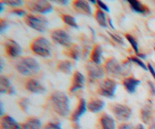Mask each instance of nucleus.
Segmentation results:
<instances>
[{
    "label": "nucleus",
    "instance_id": "obj_35",
    "mask_svg": "<svg viewBox=\"0 0 155 129\" xmlns=\"http://www.w3.org/2000/svg\"><path fill=\"white\" fill-rule=\"evenodd\" d=\"M97 3L99 5L100 9H102V11H105L106 13H109V12H110L109 6H108L105 2H103L102 1H101V0H99V1H97Z\"/></svg>",
    "mask_w": 155,
    "mask_h": 129
},
{
    "label": "nucleus",
    "instance_id": "obj_7",
    "mask_svg": "<svg viewBox=\"0 0 155 129\" xmlns=\"http://www.w3.org/2000/svg\"><path fill=\"white\" fill-rule=\"evenodd\" d=\"M51 39L53 41L61 46L65 47H71L72 43V39L71 36L64 30H54L51 33Z\"/></svg>",
    "mask_w": 155,
    "mask_h": 129
},
{
    "label": "nucleus",
    "instance_id": "obj_26",
    "mask_svg": "<svg viewBox=\"0 0 155 129\" xmlns=\"http://www.w3.org/2000/svg\"><path fill=\"white\" fill-rule=\"evenodd\" d=\"M10 80L5 76L0 77V93L4 94L9 91L10 88Z\"/></svg>",
    "mask_w": 155,
    "mask_h": 129
},
{
    "label": "nucleus",
    "instance_id": "obj_32",
    "mask_svg": "<svg viewBox=\"0 0 155 129\" xmlns=\"http://www.w3.org/2000/svg\"><path fill=\"white\" fill-rule=\"evenodd\" d=\"M108 33H109V35L110 36V37L112 38V39H113V40H114L115 42H117L118 44L124 45V39H123V38H122L120 36L117 35V34L113 33H110V32H108Z\"/></svg>",
    "mask_w": 155,
    "mask_h": 129
},
{
    "label": "nucleus",
    "instance_id": "obj_38",
    "mask_svg": "<svg viewBox=\"0 0 155 129\" xmlns=\"http://www.w3.org/2000/svg\"><path fill=\"white\" fill-rule=\"evenodd\" d=\"M118 129H135L133 124H127V123H124V124H120Z\"/></svg>",
    "mask_w": 155,
    "mask_h": 129
},
{
    "label": "nucleus",
    "instance_id": "obj_33",
    "mask_svg": "<svg viewBox=\"0 0 155 129\" xmlns=\"http://www.w3.org/2000/svg\"><path fill=\"white\" fill-rule=\"evenodd\" d=\"M44 129H62L60 122H50L45 125Z\"/></svg>",
    "mask_w": 155,
    "mask_h": 129
},
{
    "label": "nucleus",
    "instance_id": "obj_28",
    "mask_svg": "<svg viewBox=\"0 0 155 129\" xmlns=\"http://www.w3.org/2000/svg\"><path fill=\"white\" fill-rule=\"evenodd\" d=\"M62 20L64 23L67 24V25L70 26V27H73V28L75 29H78L79 27L78 25L77 22H76L75 18L73 17L72 16H71V15H68V14H63L62 15Z\"/></svg>",
    "mask_w": 155,
    "mask_h": 129
},
{
    "label": "nucleus",
    "instance_id": "obj_40",
    "mask_svg": "<svg viewBox=\"0 0 155 129\" xmlns=\"http://www.w3.org/2000/svg\"><path fill=\"white\" fill-rule=\"evenodd\" d=\"M148 85H149V87L150 88V93L152 94V95L155 96V86L151 81L148 82Z\"/></svg>",
    "mask_w": 155,
    "mask_h": 129
},
{
    "label": "nucleus",
    "instance_id": "obj_24",
    "mask_svg": "<svg viewBox=\"0 0 155 129\" xmlns=\"http://www.w3.org/2000/svg\"><path fill=\"white\" fill-rule=\"evenodd\" d=\"M95 17L97 23H99V26H101L102 28H107L108 20L107 18H106V13H104V11H102L100 9H97L96 11H95Z\"/></svg>",
    "mask_w": 155,
    "mask_h": 129
},
{
    "label": "nucleus",
    "instance_id": "obj_44",
    "mask_svg": "<svg viewBox=\"0 0 155 129\" xmlns=\"http://www.w3.org/2000/svg\"><path fill=\"white\" fill-rule=\"evenodd\" d=\"M149 129H155V118L152 121V123L151 124H150Z\"/></svg>",
    "mask_w": 155,
    "mask_h": 129
},
{
    "label": "nucleus",
    "instance_id": "obj_30",
    "mask_svg": "<svg viewBox=\"0 0 155 129\" xmlns=\"http://www.w3.org/2000/svg\"><path fill=\"white\" fill-rule=\"evenodd\" d=\"M128 60L130 62H133V63H135V64H137L138 66L141 67V68H143L144 71H147L148 68H147V66H146V64L139 58V57H128Z\"/></svg>",
    "mask_w": 155,
    "mask_h": 129
},
{
    "label": "nucleus",
    "instance_id": "obj_9",
    "mask_svg": "<svg viewBox=\"0 0 155 129\" xmlns=\"http://www.w3.org/2000/svg\"><path fill=\"white\" fill-rule=\"evenodd\" d=\"M111 110L116 119L120 121H127L132 115L131 108L125 104H115L112 106Z\"/></svg>",
    "mask_w": 155,
    "mask_h": 129
},
{
    "label": "nucleus",
    "instance_id": "obj_18",
    "mask_svg": "<svg viewBox=\"0 0 155 129\" xmlns=\"http://www.w3.org/2000/svg\"><path fill=\"white\" fill-rule=\"evenodd\" d=\"M152 116H153V108L151 104H145L143 108L140 110V118L141 121L147 124L152 120Z\"/></svg>",
    "mask_w": 155,
    "mask_h": 129
},
{
    "label": "nucleus",
    "instance_id": "obj_20",
    "mask_svg": "<svg viewBox=\"0 0 155 129\" xmlns=\"http://www.w3.org/2000/svg\"><path fill=\"white\" fill-rule=\"evenodd\" d=\"M105 105H106L105 101L99 99H94L90 101L87 104V108L89 112L92 113H98L104 108Z\"/></svg>",
    "mask_w": 155,
    "mask_h": 129
},
{
    "label": "nucleus",
    "instance_id": "obj_8",
    "mask_svg": "<svg viewBox=\"0 0 155 129\" xmlns=\"http://www.w3.org/2000/svg\"><path fill=\"white\" fill-rule=\"evenodd\" d=\"M27 7L30 10L34 13H40V14H47L51 13L53 10V6L48 1L45 0H38V1H32L28 2Z\"/></svg>",
    "mask_w": 155,
    "mask_h": 129
},
{
    "label": "nucleus",
    "instance_id": "obj_25",
    "mask_svg": "<svg viewBox=\"0 0 155 129\" xmlns=\"http://www.w3.org/2000/svg\"><path fill=\"white\" fill-rule=\"evenodd\" d=\"M57 68L58 71L65 74H70L72 71V64L69 60H62L58 63Z\"/></svg>",
    "mask_w": 155,
    "mask_h": 129
},
{
    "label": "nucleus",
    "instance_id": "obj_49",
    "mask_svg": "<svg viewBox=\"0 0 155 129\" xmlns=\"http://www.w3.org/2000/svg\"><path fill=\"white\" fill-rule=\"evenodd\" d=\"M154 51H155V47H154Z\"/></svg>",
    "mask_w": 155,
    "mask_h": 129
},
{
    "label": "nucleus",
    "instance_id": "obj_13",
    "mask_svg": "<svg viewBox=\"0 0 155 129\" xmlns=\"http://www.w3.org/2000/svg\"><path fill=\"white\" fill-rule=\"evenodd\" d=\"M25 87L28 91L36 94H44V92L46 91V89L41 84V82L33 78L27 80L25 84Z\"/></svg>",
    "mask_w": 155,
    "mask_h": 129
},
{
    "label": "nucleus",
    "instance_id": "obj_47",
    "mask_svg": "<svg viewBox=\"0 0 155 129\" xmlns=\"http://www.w3.org/2000/svg\"><path fill=\"white\" fill-rule=\"evenodd\" d=\"M1 115H3V104L1 102Z\"/></svg>",
    "mask_w": 155,
    "mask_h": 129
},
{
    "label": "nucleus",
    "instance_id": "obj_6",
    "mask_svg": "<svg viewBox=\"0 0 155 129\" xmlns=\"http://www.w3.org/2000/svg\"><path fill=\"white\" fill-rule=\"evenodd\" d=\"M117 87L118 85L114 80L111 78H107L101 82L98 92L102 97L111 98L114 96Z\"/></svg>",
    "mask_w": 155,
    "mask_h": 129
},
{
    "label": "nucleus",
    "instance_id": "obj_19",
    "mask_svg": "<svg viewBox=\"0 0 155 129\" xmlns=\"http://www.w3.org/2000/svg\"><path fill=\"white\" fill-rule=\"evenodd\" d=\"M100 123L102 129H115L116 122L114 118L109 114H103L100 118Z\"/></svg>",
    "mask_w": 155,
    "mask_h": 129
},
{
    "label": "nucleus",
    "instance_id": "obj_11",
    "mask_svg": "<svg viewBox=\"0 0 155 129\" xmlns=\"http://www.w3.org/2000/svg\"><path fill=\"white\" fill-rule=\"evenodd\" d=\"M5 50L8 56L12 58L19 57L23 53L21 46L16 41L12 39H8L5 42Z\"/></svg>",
    "mask_w": 155,
    "mask_h": 129
},
{
    "label": "nucleus",
    "instance_id": "obj_15",
    "mask_svg": "<svg viewBox=\"0 0 155 129\" xmlns=\"http://www.w3.org/2000/svg\"><path fill=\"white\" fill-rule=\"evenodd\" d=\"M72 6L74 10L78 13L85 15V16H90L92 15V8L90 6L89 3L85 0H76L72 3Z\"/></svg>",
    "mask_w": 155,
    "mask_h": 129
},
{
    "label": "nucleus",
    "instance_id": "obj_4",
    "mask_svg": "<svg viewBox=\"0 0 155 129\" xmlns=\"http://www.w3.org/2000/svg\"><path fill=\"white\" fill-rule=\"evenodd\" d=\"M30 49L37 56L48 58L51 55V43L46 38L40 36L32 41Z\"/></svg>",
    "mask_w": 155,
    "mask_h": 129
},
{
    "label": "nucleus",
    "instance_id": "obj_42",
    "mask_svg": "<svg viewBox=\"0 0 155 129\" xmlns=\"http://www.w3.org/2000/svg\"><path fill=\"white\" fill-rule=\"evenodd\" d=\"M7 93H8V94H10V95H12V94H14L15 93H16V91H15V89H14V87H11L10 88H9V91H8Z\"/></svg>",
    "mask_w": 155,
    "mask_h": 129
},
{
    "label": "nucleus",
    "instance_id": "obj_37",
    "mask_svg": "<svg viewBox=\"0 0 155 129\" xmlns=\"http://www.w3.org/2000/svg\"><path fill=\"white\" fill-rule=\"evenodd\" d=\"M8 23L6 20H1V24H0V32L1 33H3L5 30H7L8 28Z\"/></svg>",
    "mask_w": 155,
    "mask_h": 129
},
{
    "label": "nucleus",
    "instance_id": "obj_1",
    "mask_svg": "<svg viewBox=\"0 0 155 129\" xmlns=\"http://www.w3.org/2000/svg\"><path fill=\"white\" fill-rule=\"evenodd\" d=\"M50 101L51 107L58 115L64 118L68 116L70 114V101L66 94L58 90L53 92Z\"/></svg>",
    "mask_w": 155,
    "mask_h": 129
},
{
    "label": "nucleus",
    "instance_id": "obj_5",
    "mask_svg": "<svg viewBox=\"0 0 155 129\" xmlns=\"http://www.w3.org/2000/svg\"><path fill=\"white\" fill-rule=\"evenodd\" d=\"M24 20L28 27L41 33L45 32L49 25L48 20L42 16L28 14L25 16Z\"/></svg>",
    "mask_w": 155,
    "mask_h": 129
},
{
    "label": "nucleus",
    "instance_id": "obj_3",
    "mask_svg": "<svg viewBox=\"0 0 155 129\" xmlns=\"http://www.w3.org/2000/svg\"><path fill=\"white\" fill-rule=\"evenodd\" d=\"M130 61L121 64L116 58H109L106 61L105 68L108 74L114 77L126 76L130 72Z\"/></svg>",
    "mask_w": 155,
    "mask_h": 129
},
{
    "label": "nucleus",
    "instance_id": "obj_16",
    "mask_svg": "<svg viewBox=\"0 0 155 129\" xmlns=\"http://www.w3.org/2000/svg\"><path fill=\"white\" fill-rule=\"evenodd\" d=\"M1 129H23V127L12 117L5 115L1 119Z\"/></svg>",
    "mask_w": 155,
    "mask_h": 129
},
{
    "label": "nucleus",
    "instance_id": "obj_48",
    "mask_svg": "<svg viewBox=\"0 0 155 129\" xmlns=\"http://www.w3.org/2000/svg\"><path fill=\"white\" fill-rule=\"evenodd\" d=\"M90 2H92V3H93V4H95V3H96V2H97V1H95V0H91Z\"/></svg>",
    "mask_w": 155,
    "mask_h": 129
},
{
    "label": "nucleus",
    "instance_id": "obj_29",
    "mask_svg": "<svg viewBox=\"0 0 155 129\" xmlns=\"http://www.w3.org/2000/svg\"><path fill=\"white\" fill-rule=\"evenodd\" d=\"M126 39L130 43L133 49L137 53V54H138L139 53V46H138V42L137 41V39L132 35H130V34H126Z\"/></svg>",
    "mask_w": 155,
    "mask_h": 129
},
{
    "label": "nucleus",
    "instance_id": "obj_10",
    "mask_svg": "<svg viewBox=\"0 0 155 129\" xmlns=\"http://www.w3.org/2000/svg\"><path fill=\"white\" fill-rule=\"evenodd\" d=\"M86 69L88 78L91 81H95L104 77L105 71L100 64H96L89 61L86 65Z\"/></svg>",
    "mask_w": 155,
    "mask_h": 129
},
{
    "label": "nucleus",
    "instance_id": "obj_23",
    "mask_svg": "<svg viewBox=\"0 0 155 129\" xmlns=\"http://www.w3.org/2000/svg\"><path fill=\"white\" fill-rule=\"evenodd\" d=\"M23 129H41L42 124L40 119L37 118H30L24 124H22Z\"/></svg>",
    "mask_w": 155,
    "mask_h": 129
},
{
    "label": "nucleus",
    "instance_id": "obj_14",
    "mask_svg": "<svg viewBox=\"0 0 155 129\" xmlns=\"http://www.w3.org/2000/svg\"><path fill=\"white\" fill-rule=\"evenodd\" d=\"M85 77L84 75L79 71H75L73 75L72 80H71V85L70 87L71 92H75L78 90L82 89L85 86Z\"/></svg>",
    "mask_w": 155,
    "mask_h": 129
},
{
    "label": "nucleus",
    "instance_id": "obj_27",
    "mask_svg": "<svg viewBox=\"0 0 155 129\" xmlns=\"http://www.w3.org/2000/svg\"><path fill=\"white\" fill-rule=\"evenodd\" d=\"M81 49L78 45H74V46H71L68 48V55L73 60H78V59L80 58V56H81Z\"/></svg>",
    "mask_w": 155,
    "mask_h": 129
},
{
    "label": "nucleus",
    "instance_id": "obj_43",
    "mask_svg": "<svg viewBox=\"0 0 155 129\" xmlns=\"http://www.w3.org/2000/svg\"><path fill=\"white\" fill-rule=\"evenodd\" d=\"M137 56L139 57V58H143V59H146L147 58V55L144 54V53H138Z\"/></svg>",
    "mask_w": 155,
    "mask_h": 129
},
{
    "label": "nucleus",
    "instance_id": "obj_41",
    "mask_svg": "<svg viewBox=\"0 0 155 129\" xmlns=\"http://www.w3.org/2000/svg\"><path fill=\"white\" fill-rule=\"evenodd\" d=\"M54 2H57V3L58 4H61V5H67V4H68V1H67V0H63V1H61V0H60V1H58V0H57V1H54Z\"/></svg>",
    "mask_w": 155,
    "mask_h": 129
},
{
    "label": "nucleus",
    "instance_id": "obj_2",
    "mask_svg": "<svg viewBox=\"0 0 155 129\" xmlns=\"http://www.w3.org/2000/svg\"><path fill=\"white\" fill-rule=\"evenodd\" d=\"M16 69L23 76L31 77L37 74L40 71L41 67L37 60L27 57L18 60L16 64Z\"/></svg>",
    "mask_w": 155,
    "mask_h": 129
},
{
    "label": "nucleus",
    "instance_id": "obj_45",
    "mask_svg": "<svg viewBox=\"0 0 155 129\" xmlns=\"http://www.w3.org/2000/svg\"><path fill=\"white\" fill-rule=\"evenodd\" d=\"M113 20H111V18H109V20H108V23H109V25H110V27H111V28H113V30H114V26H113Z\"/></svg>",
    "mask_w": 155,
    "mask_h": 129
},
{
    "label": "nucleus",
    "instance_id": "obj_21",
    "mask_svg": "<svg viewBox=\"0 0 155 129\" xmlns=\"http://www.w3.org/2000/svg\"><path fill=\"white\" fill-rule=\"evenodd\" d=\"M128 2L130 3L132 10L134 11L135 13H140V14H147L149 12L148 8L143 3H141L140 1L130 0V1H128Z\"/></svg>",
    "mask_w": 155,
    "mask_h": 129
},
{
    "label": "nucleus",
    "instance_id": "obj_46",
    "mask_svg": "<svg viewBox=\"0 0 155 129\" xmlns=\"http://www.w3.org/2000/svg\"><path fill=\"white\" fill-rule=\"evenodd\" d=\"M135 129H145V128H144V127L143 126V124H138Z\"/></svg>",
    "mask_w": 155,
    "mask_h": 129
},
{
    "label": "nucleus",
    "instance_id": "obj_39",
    "mask_svg": "<svg viewBox=\"0 0 155 129\" xmlns=\"http://www.w3.org/2000/svg\"><path fill=\"white\" fill-rule=\"evenodd\" d=\"M147 68H148V71H150V74H151L152 76H153V77L154 78V80H155V69L153 68V67L152 66V64H148Z\"/></svg>",
    "mask_w": 155,
    "mask_h": 129
},
{
    "label": "nucleus",
    "instance_id": "obj_31",
    "mask_svg": "<svg viewBox=\"0 0 155 129\" xmlns=\"http://www.w3.org/2000/svg\"><path fill=\"white\" fill-rule=\"evenodd\" d=\"M4 5H9L12 6H20L23 4V1L21 0H6V1H2Z\"/></svg>",
    "mask_w": 155,
    "mask_h": 129
},
{
    "label": "nucleus",
    "instance_id": "obj_34",
    "mask_svg": "<svg viewBox=\"0 0 155 129\" xmlns=\"http://www.w3.org/2000/svg\"><path fill=\"white\" fill-rule=\"evenodd\" d=\"M19 104L23 111H27L29 107V104H30V100L27 97H23L19 101Z\"/></svg>",
    "mask_w": 155,
    "mask_h": 129
},
{
    "label": "nucleus",
    "instance_id": "obj_22",
    "mask_svg": "<svg viewBox=\"0 0 155 129\" xmlns=\"http://www.w3.org/2000/svg\"><path fill=\"white\" fill-rule=\"evenodd\" d=\"M102 53H103V51H102V48L100 45H96V46H94L93 50H92L91 55H90L91 61L96 64H101Z\"/></svg>",
    "mask_w": 155,
    "mask_h": 129
},
{
    "label": "nucleus",
    "instance_id": "obj_12",
    "mask_svg": "<svg viewBox=\"0 0 155 129\" xmlns=\"http://www.w3.org/2000/svg\"><path fill=\"white\" fill-rule=\"evenodd\" d=\"M87 109L88 108H87L86 101L84 98H81L79 102H78V104L77 108L73 112V114L71 115V121H72V122L74 124H78V125L81 117L86 112Z\"/></svg>",
    "mask_w": 155,
    "mask_h": 129
},
{
    "label": "nucleus",
    "instance_id": "obj_17",
    "mask_svg": "<svg viewBox=\"0 0 155 129\" xmlns=\"http://www.w3.org/2000/svg\"><path fill=\"white\" fill-rule=\"evenodd\" d=\"M124 86L125 87L126 90H127L128 93L130 94H134L135 93L137 87L140 84V80L137 78L132 77H127L124 80Z\"/></svg>",
    "mask_w": 155,
    "mask_h": 129
},
{
    "label": "nucleus",
    "instance_id": "obj_36",
    "mask_svg": "<svg viewBox=\"0 0 155 129\" xmlns=\"http://www.w3.org/2000/svg\"><path fill=\"white\" fill-rule=\"evenodd\" d=\"M11 13L12 14L16 15V16H27V13H26V11L23 10V9H15L11 11Z\"/></svg>",
    "mask_w": 155,
    "mask_h": 129
}]
</instances>
